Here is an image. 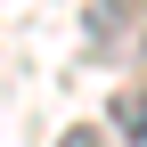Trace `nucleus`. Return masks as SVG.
Masks as SVG:
<instances>
[{
    "label": "nucleus",
    "instance_id": "1",
    "mask_svg": "<svg viewBox=\"0 0 147 147\" xmlns=\"http://www.w3.org/2000/svg\"><path fill=\"white\" fill-rule=\"evenodd\" d=\"M115 131H123V147H147V90H123L115 98Z\"/></svg>",
    "mask_w": 147,
    "mask_h": 147
},
{
    "label": "nucleus",
    "instance_id": "2",
    "mask_svg": "<svg viewBox=\"0 0 147 147\" xmlns=\"http://www.w3.org/2000/svg\"><path fill=\"white\" fill-rule=\"evenodd\" d=\"M57 147H106V131H98V123H74V131H65Z\"/></svg>",
    "mask_w": 147,
    "mask_h": 147
}]
</instances>
